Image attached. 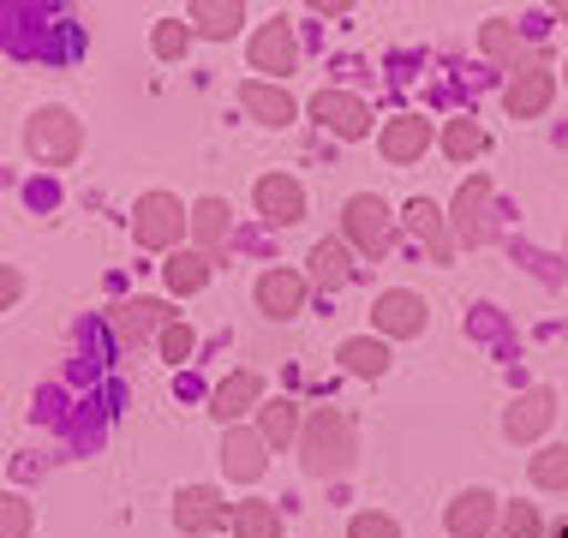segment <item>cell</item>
<instances>
[{"label":"cell","instance_id":"6da1fadb","mask_svg":"<svg viewBox=\"0 0 568 538\" xmlns=\"http://www.w3.org/2000/svg\"><path fill=\"white\" fill-rule=\"evenodd\" d=\"M300 455H305V473H317V479H342V473L353 467V425H347V413L317 407L312 419L300 425Z\"/></svg>","mask_w":568,"mask_h":538},{"label":"cell","instance_id":"7a4b0ae2","mask_svg":"<svg viewBox=\"0 0 568 538\" xmlns=\"http://www.w3.org/2000/svg\"><path fill=\"white\" fill-rule=\"evenodd\" d=\"M24 144H30V156H37L42 168H67L84 150V126L67 114V108H37L30 126H24Z\"/></svg>","mask_w":568,"mask_h":538},{"label":"cell","instance_id":"3957f363","mask_svg":"<svg viewBox=\"0 0 568 538\" xmlns=\"http://www.w3.org/2000/svg\"><path fill=\"white\" fill-rule=\"evenodd\" d=\"M138 245H150V252H168V245H180V234L192 227V215L180 197H168V192H150V197H138Z\"/></svg>","mask_w":568,"mask_h":538},{"label":"cell","instance_id":"277c9868","mask_svg":"<svg viewBox=\"0 0 568 538\" xmlns=\"http://www.w3.org/2000/svg\"><path fill=\"white\" fill-rule=\"evenodd\" d=\"M342 227H347V240L359 245L365 257H383L389 252V234H395V222H389V204H383V197H353L347 204V215H342Z\"/></svg>","mask_w":568,"mask_h":538},{"label":"cell","instance_id":"5b68a950","mask_svg":"<svg viewBox=\"0 0 568 538\" xmlns=\"http://www.w3.org/2000/svg\"><path fill=\"white\" fill-rule=\"evenodd\" d=\"M455 234L467 240V245H490V180L485 174H473L467 186L455 192Z\"/></svg>","mask_w":568,"mask_h":538},{"label":"cell","instance_id":"8992f818","mask_svg":"<svg viewBox=\"0 0 568 538\" xmlns=\"http://www.w3.org/2000/svg\"><path fill=\"white\" fill-rule=\"evenodd\" d=\"M227 515H234V509H227V503H222L210 485H192V490H180V497H174V527L192 532V538L227 527Z\"/></svg>","mask_w":568,"mask_h":538},{"label":"cell","instance_id":"52a82bcc","mask_svg":"<svg viewBox=\"0 0 568 538\" xmlns=\"http://www.w3.org/2000/svg\"><path fill=\"white\" fill-rule=\"evenodd\" d=\"M550 419H557V395L550 389H527V395H515L509 413H503V437H515V443H532V437H545Z\"/></svg>","mask_w":568,"mask_h":538},{"label":"cell","instance_id":"ba28073f","mask_svg":"<svg viewBox=\"0 0 568 538\" xmlns=\"http://www.w3.org/2000/svg\"><path fill=\"white\" fill-rule=\"evenodd\" d=\"M312 120H324L335 138H365L372 132V108L359 97H347V90H317L312 97Z\"/></svg>","mask_w":568,"mask_h":538},{"label":"cell","instance_id":"9c48e42d","mask_svg":"<svg viewBox=\"0 0 568 538\" xmlns=\"http://www.w3.org/2000/svg\"><path fill=\"white\" fill-rule=\"evenodd\" d=\"M222 467H227V479H240V485L264 479V467H270V443L257 437V430L227 425V437H222Z\"/></svg>","mask_w":568,"mask_h":538},{"label":"cell","instance_id":"30bf717a","mask_svg":"<svg viewBox=\"0 0 568 538\" xmlns=\"http://www.w3.org/2000/svg\"><path fill=\"white\" fill-rule=\"evenodd\" d=\"M550 97H557V79H550V67L545 60H532L527 72H515L509 90H503V102H509V114L515 120H532V114H545Z\"/></svg>","mask_w":568,"mask_h":538},{"label":"cell","instance_id":"8fae6325","mask_svg":"<svg viewBox=\"0 0 568 538\" xmlns=\"http://www.w3.org/2000/svg\"><path fill=\"white\" fill-rule=\"evenodd\" d=\"M257 312L275 317V323L300 317V312H305V275H294V270H270V275H257Z\"/></svg>","mask_w":568,"mask_h":538},{"label":"cell","instance_id":"7c38bea8","mask_svg":"<svg viewBox=\"0 0 568 538\" xmlns=\"http://www.w3.org/2000/svg\"><path fill=\"white\" fill-rule=\"evenodd\" d=\"M443 520H449L455 538H485V532H497L503 509H497V497H490V490H460Z\"/></svg>","mask_w":568,"mask_h":538},{"label":"cell","instance_id":"4fadbf2b","mask_svg":"<svg viewBox=\"0 0 568 538\" xmlns=\"http://www.w3.org/2000/svg\"><path fill=\"white\" fill-rule=\"evenodd\" d=\"M294 60H300V42H294V24L287 19H270L252 37V67L257 72H275V79H282V72H294Z\"/></svg>","mask_w":568,"mask_h":538},{"label":"cell","instance_id":"5bb4252c","mask_svg":"<svg viewBox=\"0 0 568 538\" xmlns=\"http://www.w3.org/2000/svg\"><path fill=\"white\" fill-rule=\"evenodd\" d=\"M372 317H377V329H383V335L407 342V335H419V329H425V300H419V294H407V287H395V294H383V300L372 305Z\"/></svg>","mask_w":568,"mask_h":538},{"label":"cell","instance_id":"9a60e30c","mask_svg":"<svg viewBox=\"0 0 568 538\" xmlns=\"http://www.w3.org/2000/svg\"><path fill=\"white\" fill-rule=\"evenodd\" d=\"M252 197H257V210H264L270 222H282V227H294L305 215V192H300V180H287V174H264L252 186Z\"/></svg>","mask_w":568,"mask_h":538},{"label":"cell","instance_id":"2e32d148","mask_svg":"<svg viewBox=\"0 0 568 538\" xmlns=\"http://www.w3.org/2000/svg\"><path fill=\"white\" fill-rule=\"evenodd\" d=\"M114 323H120L126 342H150V335H162L168 323H174V305H168V300H126L114 312Z\"/></svg>","mask_w":568,"mask_h":538},{"label":"cell","instance_id":"e0dca14e","mask_svg":"<svg viewBox=\"0 0 568 538\" xmlns=\"http://www.w3.org/2000/svg\"><path fill=\"white\" fill-rule=\"evenodd\" d=\"M425 144H432V126H425L419 114L389 120V126H383V138H377V150H383L389 162H419V156H425Z\"/></svg>","mask_w":568,"mask_h":538},{"label":"cell","instance_id":"ac0fdd59","mask_svg":"<svg viewBox=\"0 0 568 538\" xmlns=\"http://www.w3.org/2000/svg\"><path fill=\"white\" fill-rule=\"evenodd\" d=\"M407 227L425 240L432 264H449V257H455V240H449V227H443V210L432 204V197H413V204H407Z\"/></svg>","mask_w":568,"mask_h":538},{"label":"cell","instance_id":"d6986e66","mask_svg":"<svg viewBox=\"0 0 568 538\" xmlns=\"http://www.w3.org/2000/svg\"><path fill=\"white\" fill-rule=\"evenodd\" d=\"M257 395H264V383H257V372H234L227 383H216V395H210V413L234 425L240 413H252V407H257Z\"/></svg>","mask_w":568,"mask_h":538},{"label":"cell","instance_id":"ffe728a7","mask_svg":"<svg viewBox=\"0 0 568 538\" xmlns=\"http://www.w3.org/2000/svg\"><path fill=\"white\" fill-rule=\"evenodd\" d=\"M240 108L257 114L264 126H287V120H294V97H287L282 84H240Z\"/></svg>","mask_w":568,"mask_h":538},{"label":"cell","instance_id":"44dd1931","mask_svg":"<svg viewBox=\"0 0 568 538\" xmlns=\"http://www.w3.org/2000/svg\"><path fill=\"white\" fill-rule=\"evenodd\" d=\"M234 538H282V515L275 503H234Z\"/></svg>","mask_w":568,"mask_h":538},{"label":"cell","instance_id":"7402d4cb","mask_svg":"<svg viewBox=\"0 0 568 538\" xmlns=\"http://www.w3.org/2000/svg\"><path fill=\"white\" fill-rule=\"evenodd\" d=\"M192 24L204 30V37H234V30L245 24V12H240V0H197Z\"/></svg>","mask_w":568,"mask_h":538},{"label":"cell","instance_id":"603a6c76","mask_svg":"<svg viewBox=\"0 0 568 538\" xmlns=\"http://www.w3.org/2000/svg\"><path fill=\"white\" fill-rule=\"evenodd\" d=\"M347 275H353V264H347V245L317 240V245H312V282H317V287H347Z\"/></svg>","mask_w":568,"mask_h":538},{"label":"cell","instance_id":"cb8c5ba5","mask_svg":"<svg viewBox=\"0 0 568 538\" xmlns=\"http://www.w3.org/2000/svg\"><path fill=\"white\" fill-rule=\"evenodd\" d=\"M192 234H197V252H204V257L227 240V204H222V197H204V204L192 210Z\"/></svg>","mask_w":568,"mask_h":538},{"label":"cell","instance_id":"d4e9b609","mask_svg":"<svg viewBox=\"0 0 568 538\" xmlns=\"http://www.w3.org/2000/svg\"><path fill=\"white\" fill-rule=\"evenodd\" d=\"M342 365L353 377H383L389 372V347L372 342V335H359V342H342Z\"/></svg>","mask_w":568,"mask_h":538},{"label":"cell","instance_id":"484cf974","mask_svg":"<svg viewBox=\"0 0 568 538\" xmlns=\"http://www.w3.org/2000/svg\"><path fill=\"white\" fill-rule=\"evenodd\" d=\"M257 437H264V443H282V449H287V443L300 437V407L287 402V395H282V402H264V419H257Z\"/></svg>","mask_w":568,"mask_h":538},{"label":"cell","instance_id":"4316f807","mask_svg":"<svg viewBox=\"0 0 568 538\" xmlns=\"http://www.w3.org/2000/svg\"><path fill=\"white\" fill-rule=\"evenodd\" d=\"M162 275H168V287H174V294H197V287L210 282V257L204 252H174Z\"/></svg>","mask_w":568,"mask_h":538},{"label":"cell","instance_id":"83f0119b","mask_svg":"<svg viewBox=\"0 0 568 538\" xmlns=\"http://www.w3.org/2000/svg\"><path fill=\"white\" fill-rule=\"evenodd\" d=\"M532 485L539 490H568V443H550V449L532 455Z\"/></svg>","mask_w":568,"mask_h":538},{"label":"cell","instance_id":"f1b7e54d","mask_svg":"<svg viewBox=\"0 0 568 538\" xmlns=\"http://www.w3.org/2000/svg\"><path fill=\"white\" fill-rule=\"evenodd\" d=\"M497 538H545L539 509H532V503H509V509H503V520H497Z\"/></svg>","mask_w":568,"mask_h":538},{"label":"cell","instance_id":"f546056e","mask_svg":"<svg viewBox=\"0 0 568 538\" xmlns=\"http://www.w3.org/2000/svg\"><path fill=\"white\" fill-rule=\"evenodd\" d=\"M443 150H449L455 162H473L485 150V126H479V120H455V126L443 132Z\"/></svg>","mask_w":568,"mask_h":538},{"label":"cell","instance_id":"4dcf8cb0","mask_svg":"<svg viewBox=\"0 0 568 538\" xmlns=\"http://www.w3.org/2000/svg\"><path fill=\"white\" fill-rule=\"evenodd\" d=\"M186 42H192V24L162 19V24H156V37H150V49H156V60H180V54H186Z\"/></svg>","mask_w":568,"mask_h":538},{"label":"cell","instance_id":"1f68e13d","mask_svg":"<svg viewBox=\"0 0 568 538\" xmlns=\"http://www.w3.org/2000/svg\"><path fill=\"white\" fill-rule=\"evenodd\" d=\"M479 42H485V54H490V60H520V30H515V24H503V19H490Z\"/></svg>","mask_w":568,"mask_h":538},{"label":"cell","instance_id":"d6a6232c","mask_svg":"<svg viewBox=\"0 0 568 538\" xmlns=\"http://www.w3.org/2000/svg\"><path fill=\"white\" fill-rule=\"evenodd\" d=\"M30 520H37V515H30V503L7 490V497H0V538H24Z\"/></svg>","mask_w":568,"mask_h":538},{"label":"cell","instance_id":"836d02e7","mask_svg":"<svg viewBox=\"0 0 568 538\" xmlns=\"http://www.w3.org/2000/svg\"><path fill=\"white\" fill-rule=\"evenodd\" d=\"M347 538H402V527H395L389 515H353Z\"/></svg>","mask_w":568,"mask_h":538},{"label":"cell","instance_id":"e575fe53","mask_svg":"<svg viewBox=\"0 0 568 538\" xmlns=\"http://www.w3.org/2000/svg\"><path fill=\"white\" fill-rule=\"evenodd\" d=\"M162 353H168V359H186V353H192V329H186V323H168V329H162Z\"/></svg>","mask_w":568,"mask_h":538},{"label":"cell","instance_id":"d590c367","mask_svg":"<svg viewBox=\"0 0 568 538\" xmlns=\"http://www.w3.org/2000/svg\"><path fill=\"white\" fill-rule=\"evenodd\" d=\"M19 294H24V275L12 270V264H0V312H7V305H19Z\"/></svg>","mask_w":568,"mask_h":538},{"label":"cell","instance_id":"8d00e7d4","mask_svg":"<svg viewBox=\"0 0 568 538\" xmlns=\"http://www.w3.org/2000/svg\"><path fill=\"white\" fill-rule=\"evenodd\" d=\"M550 538H568V520H557V527H550Z\"/></svg>","mask_w":568,"mask_h":538}]
</instances>
